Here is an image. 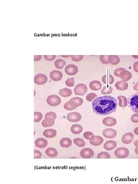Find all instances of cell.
Returning a JSON list of instances; mask_svg holds the SVG:
<instances>
[{"instance_id":"4dcf8cb0","label":"cell","mask_w":138,"mask_h":184,"mask_svg":"<svg viewBox=\"0 0 138 184\" xmlns=\"http://www.w3.org/2000/svg\"><path fill=\"white\" fill-rule=\"evenodd\" d=\"M74 144L79 147H83L85 145V142L84 141L82 138H75L74 140Z\"/></svg>"},{"instance_id":"ab89813d","label":"cell","mask_w":138,"mask_h":184,"mask_svg":"<svg viewBox=\"0 0 138 184\" xmlns=\"http://www.w3.org/2000/svg\"><path fill=\"white\" fill-rule=\"evenodd\" d=\"M94 134L90 132H86L83 133V137L87 140H90L92 137L94 136Z\"/></svg>"},{"instance_id":"f6af8a7d","label":"cell","mask_w":138,"mask_h":184,"mask_svg":"<svg viewBox=\"0 0 138 184\" xmlns=\"http://www.w3.org/2000/svg\"><path fill=\"white\" fill-rule=\"evenodd\" d=\"M45 58L48 61H52L56 58L55 55H45Z\"/></svg>"},{"instance_id":"d4e9b609","label":"cell","mask_w":138,"mask_h":184,"mask_svg":"<svg viewBox=\"0 0 138 184\" xmlns=\"http://www.w3.org/2000/svg\"><path fill=\"white\" fill-rule=\"evenodd\" d=\"M60 144L62 147L68 148L72 145V141L69 138H64L61 140Z\"/></svg>"},{"instance_id":"4fadbf2b","label":"cell","mask_w":138,"mask_h":184,"mask_svg":"<svg viewBox=\"0 0 138 184\" xmlns=\"http://www.w3.org/2000/svg\"><path fill=\"white\" fill-rule=\"evenodd\" d=\"M103 142L104 139L102 137L98 136L92 137L90 140V144L94 146L100 145Z\"/></svg>"},{"instance_id":"d6986e66","label":"cell","mask_w":138,"mask_h":184,"mask_svg":"<svg viewBox=\"0 0 138 184\" xmlns=\"http://www.w3.org/2000/svg\"><path fill=\"white\" fill-rule=\"evenodd\" d=\"M35 145L40 148H44L48 145V142L44 138H39L35 141Z\"/></svg>"},{"instance_id":"f35d334b","label":"cell","mask_w":138,"mask_h":184,"mask_svg":"<svg viewBox=\"0 0 138 184\" xmlns=\"http://www.w3.org/2000/svg\"><path fill=\"white\" fill-rule=\"evenodd\" d=\"M70 100L75 101L78 104L79 106L81 105L83 102V99L79 97H73Z\"/></svg>"},{"instance_id":"681fc988","label":"cell","mask_w":138,"mask_h":184,"mask_svg":"<svg viewBox=\"0 0 138 184\" xmlns=\"http://www.w3.org/2000/svg\"><path fill=\"white\" fill-rule=\"evenodd\" d=\"M134 145L138 148V139L136 140L134 142Z\"/></svg>"},{"instance_id":"ba28073f","label":"cell","mask_w":138,"mask_h":184,"mask_svg":"<svg viewBox=\"0 0 138 184\" xmlns=\"http://www.w3.org/2000/svg\"><path fill=\"white\" fill-rule=\"evenodd\" d=\"M94 151L88 148L83 149L81 151L80 155L84 159H90L94 156Z\"/></svg>"},{"instance_id":"5bb4252c","label":"cell","mask_w":138,"mask_h":184,"mask_svg":"<svg viewBox=\"0 0 138 184\" xmlns=\"http://www.w3.org/2000/svg\"><path fill=\"white\" fill-rule=\"evenodd\" d=\"M120 77L123 82H127L132 78V75L130 72L125 69L120 73Z\"/></svg>"},{"instance_id":"d6a6232c","label":"cell","mask_w":138,"mask_h":184,"mask_svg":"<svg viewBox=\"0 0 138 184\" xmlns=\"http://www.w3.org/2000/svg\"><path fill=\"white\" fill-rule=\"evenodd\" d=\"M34 122L37 123L40 121L43 118V115L41 113L39 112H35L34 113Z\"/></svg>"},{"instance_id":"2e32d148","label":"cell","mask_w":138,"mask_h":184,"mask_svg":"<svg viewBox=\"0 0 138 184\" xmlns=\"http://www.w3.org/2000/svg\"><path fill=\"white\" fill-rule=\"evenodd\" d=\"M79 106L75 101L70 100L64 105V108L68 111H72L76 109Z\"/></svg>"},{"instance_id":"ee69618b","label":"cell","mask_w":138,"mask_h":184,"mask_svg":"<svg viewBox=\"0 0 138 184\" xmlns=\"http://www.w3.org/2000/svg\"><path fill=\"white\" fill-rule=\"evenodd\" d=\"M131 120L132 122L135 123H138V114H135L132 115L131 117Z\"/></svg>"},{"instance_id":"1f68e13d","label":"cell","mask_w":138,"mask_h":184,"mask_svg":"<svg viewBox=\"0 0 138 184\" xmlns=\"http://www.w3.org/2000/svg\"><path fill=\"white\" fill-rule=\"evenodd\" d=\"M113 91V89L111 86H105L104 87L101 93L103 94H109L111 93Z\"/></svg>"},{"instance_id":"6da1fadb","label":"cell","mask_w":138,"mask_h":184,"mask_svg":"<svg viewBox=\"0 0 138 184\" xmlns=\"http://www.w3.org/2000/svg\"><path fill=\"white\" fill-rule=\"evenodd\" d=\"M117 105V99L110 96L98 97L92 103L94 112L101 115H108L115 112Z\"/></svg>"},{"instance_id":"603a6c76","label":"cell","mask_w":138,"mask_h":184,"mask_svg":"<svg viewBox=\"0 0 138 184\" xmlns=\"http://www.w3.org/2000/svg\"><path fill=\"white\" fill-rule=\"evenodd\" d=\"M108 63L110 64L116 65L119 64L120 60L119 58L117 55H110L108 57Z\"/></svg>"},{"instance_id":"ac0fdd59","label":"cell","mask_w":138,"mask_h":184,"mask_svg":"<svg viewBox=\"0 0 138 184\" xmlns=\"http://www.w3.org/2000/svg\"><path fill=\"white\" fill-rule=\"evenodd\" d=\"M89 87L92 91H98L101 89L102 85L98 81H93L90 82Z\"/></svg>"},{"instance_id":"db71d44e","label":"cell","mask_w":138,"mask_h":184,"mask_svg":"<svg viewBox=\"0 0 138 184\" xmlns=\"http://www.w3.org/2000/svg\"><path fill=\"white\" fill-rule=\"evenodd\" d=\"M61 56L63 57H70V55H61Z\"/></svg>"},{"instance_id":"52a82bcc","label":"cell","mask_w":138,"mask_h":184,"mask_svg":"<svg viewBox=\"0 0 138 184\" xmlns=\"http://www.w3.org/2000/svg\"><path fill=\"white\" fill-rule=\"evenodd\" d=\"M81 118V115L79 113L75 112L68 114L67 116L68 120L71 122H77L80 121Z\"/></svg>"},{"instance_id":"7dc6e473","label":"cell","mask_w":138,"mask_h":184,"mask_svg":"<svg viewBox=\"0 0 138 184\" xmlns=\"http://www.w3.org/2000/svg\"><path fill=\"white\" fill-rule=\"evenodd\" d=\"M34 61H39L41 58V55H34Z\"/></svg>"},{"instance_id":"60d3db41","label":"cell","mask_w":138,"mask_h":184,"mask_svg":"<svg viewBox=\"0 0 138 184\" xmlns=\"http://www.w3.org/2000/svg\"><path fill=\"white\" fill-rule=\"evenodd\" d=\"M45 118H47V117H50L56 120V118H57V115H56V113L54 112L51 111L50 112L47 113L45 116Z\"/></svg>"},{"instance_id":"484cf974","label":"cell","mask_w":138,"mask_h":184,"mask_svg":"<svg viewBox=\"0 0 138 184\" xmlns=\"http://www.w3.org/2000/svg\"><path fill=\"white\" fill-rule=\"evenodd\" d=\"M102 80L104 83L110 85L113 83L114 79L112 75H105L102 77Z\"/></svg>"},{"instance_id":"e575fe53","label":"cell","mask_w":138,"mask_h":184,"mask_svg":"<svg viewBox=\"0 0 138 184\" xmlns=\"http://www.w3.org/2000/svg\"><path fill=\"white\" fill-rule=\"evenodd\" d=\"M71 57L72 60L74 62H80L82 60L83 58V55H70Z\"/></svg>"},{"instance_id":"f5cc1de1","label":"cell","mask_w":138,"mask_h":184,"mask_svg":"<svg viewBox=\"0 0 138 184\" xmlns=\"http://www.w3.org/2000/svg\"><path fill=\"white\" fill-rule=\"evenodd\" d=\"M132 56L134 57V58H138V55H132Z\"/></svg>"},{"instance_id":"f1b7e54d","label":"cell","mask_w":138,"mask_h":184,"mask_svg":"<svg viewBox=\"0 0 138 184\" xmlns=\"http://www.w3.org/2000/svg\"><path fill=\"white\" fill-rule=\"evenodd\" d=\"M72 93L71 90L68 88H64L60 90L59 91V95L63 97H68L70 96Z\"/></svg>"},{"instance_id":"74e56055","label":"cell","mask_w":138,"mask_h":184,"mask_svg":"<svg viewBox=\"0 0 138 184\" xmlns=\"http://www.w3.org/2000/svg\"><path fill=\"white\" fill-rule=\"evenodd\" d=\"M97 96V95L95 93H88L86 96V100L89 102H92Z\"/></svg>"},{"instance_id":"277c9868","label":"cell","mask_w":138,"mask_h":184,"mask_svg":"<svg viewBox=\"0 0 138 184\" xmlns=\"http://www.w3.org/2000/svg\"><path fill=\"white\" fill-rule=\"evenodd\" d=\"M61 99L58 96L50 95L47 99L46 102L49 105L52 106H57L61 103Z\"/></svg>"},{"instance_id":"8992f818","label":"cell","mask_w":138,"mask_h":184,"mask_svg":"<svg viewBox=\"0 0 138 184\" xmlns=\"http://www.w3.org/2000/svg\"><path fill=\"white\" fill-rule=\"evenodd\" d=\"M48 78L46 75L43 74H39L35 76L34 78V83L38 85H43L46 84Z\"/></svg>"},{"instance_id":"30bf717a","label":"cell","mask_w":138,"mask_h":184,"mask_svg":"<svg viewBox=\"0 0 138 184\" xmlns=\"http://www.w3.org/2000/svg\"><path fill=\"white\" fill-rule=\"evenodd\" d=\"M50 77V79L54 82H58L62 79L63 74L58 71H53L51 72Z\"/></svg>"},{"instance_id":"44dd1931","label":"cell","mask_w":138,"mask_h":184,"mask_svg":"<svg viewBox=\"0 0 138 184\" xmlns=\"http://www.w3.org/2000/svg\"><path fill=\"white\" fill-rule=\"evenodd\" d=\"M117 89L119 91H124L128 89V82L119 81L117 82L115 85Z\"/></svg>"},{"instance_id":"7bdbcfd3","label":"cell","mask_w":138,"mask_h":184,"mask_svg":"<svg viewBox=\"0 0 138 184\" xmlns=\"http://www.w3.org/2000/svg\"><path fill=\"white\" fill-rule=\"evenodd\" d=\"M42 156L41 153L39 150L34 151V158L40 159Z\"/></svg>"},{"instance_id":"83f0119b","label":"cell","mask_w":138,"mask_h":184,"mask_svg":"<svg viewBox=\"0 0 138 184\" xmlns=\"http://www.w3.org/2000/svg\"><path fill=\"white\" fill-rule=\"evenodd\" d=\"M118 99L119 101V105L120 107L124 108L128 105V100L126 97L123 96H119L118 97Z\"/></svg>"},{"instance_id":"e0dca14e","label":"cell","mask_w":138,"mask_h":184,"mask_svg":"<svg viewBox=\"0 0 138 184\" xmlns=\"http://www.w3.org/2000/svg\"><path fill=\"white\" fill-rule=\"evenodd\" d=\"M117 146V142L114 141L110 140L105 142L104 148L106 150L110 151L115 149Z\"/></svg>"},{"instance_id":"836d02e7","label":"cell","mask_w":138,"mask_h":184,"mask_svg":"<svg viewBox=\"0 0 138 184\" xmlns=\"http://www.w3.org/2000/svg\"><path fill=\"white\" fill-rule=\"evenodd\" d=\"M97 158L98 159H110V156L108 153L101 152L98 154Z\"/></svg>"},{"instance_id":"c3c4849f","label":"cell","mask_w":138,"mask_h":184,"mask_svg":"<svg viewBox=\"0 0 138 184\" xmlns=\"http://www.w3.org/2000/svg\"><path fill=\"white\" fill-rule=\"evenodd\" d=\"M134 89L135 91H138V82H137L135 85L134 86Z\"/></svg>"},{"instance_id":"9c48e42d","label":"cell","mask_w":138,"mask_h":184,"mask_svg":"<svg viewBox=\"0 0 138 184\" xmlns=\"http://www.w3.org/2000/svg\"><path fill=\"white\" fill-rule=\"evenodd\" d=\"M65 71L68 75L74 76L78 72V68L74 64H69L65 68Z\"/></svg>"},{"instance_id":"bcb514c9","label":"cell","mask_w":138,"mask_h":184,"mask_svg":"<svg viewBox=\"0 0 138 184\" xmlns=\"http://www.w3.org/2000/svg\"><path fill=\"white\" fill-rule=\"evenodd\" d=\"M134 71L138 73V62L134 63Z\"/></svg>"},{"instance_id":"5b68a950","label":"cell","mask_w":138,"mask_h":184,"mask_svg":"<svg viewBox=\"0 0 138 184\" xmlns=\"http://www.w3.org/2000/svg\"><path fill=\"white\" fill-rule=\"evenodd\" d=\"M87 86L84 84H79L76 85L74 89L76 95L83 96L86 94L87 92Z\"/></svg>"},{"instance_id":"8d00e7d4","label":"cell","mask_w":138,"mask_h":184,"mask_svg":"<svg viewBox=\"0 0 138 184\" xmlns=\"http://www.w3.org/2000/svg\"><path fill=\"white\" fill-rule=\"evenodd\" d=\"M109 57L108 55H100V61L101 62L104 64H109L108 61V58Z\"/></svg>"},{"instance_id":"ffe728a7","label":"cell","mask_w":138,"mask_h":184,"mask_svg":"<svg viewBox=\"0 0 138 184\" xmlns=\"http://www.w3.org/2000/svg\"><path fill=\"white\" fill-rule=\"evenodd\" d=\"M55 123V120L54 119L47 117L45 118L42 122V125L45 127H52Z\"/></svg>"},{"instance_id":"816d5d0a","label":"cell","mask_w":138,"mask_h":184,"mask_svg":"<svg viewBox=\"0 0 138 184\" xmlns=\"http://www.w3.org/2000/svg\"><path fill=\"white\" fill-rule=\"evenodd\" d=\"M135 153L136 154L138 155V148L137 147H136L135 150Z\"/></svg>"},{"instance_id":"7402d4cb","label":"cell","mask_w":138,"mask_h":184,"mask_svg":"<svg viewBox=\"0 0 138 184\" xmlns=\"http://www.w3.org/2000/svg\"><path fill=\"white\" fill-rule=\"evenodd\" d=\"M57 134V131L55 130L52 129L45 130L43 132L44 136L48 138H54Z\"/></svg>"},{"instance_id":"7a4b0ae2","label":"cell","mask_w":138,"mask_h":184,"mask_svg":"<svg viewBox=\"0 0 138 184\" xmlns=\"http://www.w3.org/2000/svg\"><path fill=\"white\" fill-rule=\"evenodd\" d=\"M128 104L134 113L138 114V92L128 97Z\"/></svg>"},{"instance_id":"cb8c5ba5","label":"cell","mask_w":138,"mask_h":184,"mask_svg":"<svg viewBox=\"0 0 138 184\" xmlns=\"http://www.w3.org/2000/svg\"><path fill=\"white\" fill-rule=\"evenodd\" d=\"M71 132L74 134L77 135L80 134L83 131V128L82 126L79 124H74L70 128Z\"/></svg>"},{"instance_id":"3957f363","label":"cell","mask_w":138,"mask_h":184,"mask_svg":"<svg viewBox=\"0 0 138 184\" xmlns=\"http://www.w3.org/2000/svg\"><path fill=\"white\" fill-rule=\"evenodd\" d=\"M129 151L126 147H121L116 150L114 152V155L119 159L126 158L129 155Z\"/></svg>"},{"instance_id":"b9f144b4","label":"cell","mask_w":138,"mask_h":184,"mask_svg":"<svg viewBox=\"0 0 138 184\" xmlns=\"http://www.w3.org/2000/svg\"><path fill=\"white\" fill-rule=\"evenodd\" d=\"M125 70L124 68H117V69H116L115 71H114V75L116 76L120 77V73L123 70Z\"/></svg>"},{"instance_id":"9a60e30c","label":"cell","mask_w":138,"mask_h":184,"mask_svg":"<svg viewBox=\"0 0 138 184\" xmlns=\"http://www.w3.org/2000/svg\"><path fill=\"white\" fill-rule=\"evenodd\" d=\"M116 119L111 117H108L103 119V123L106 126H112L117 124Z\"/></svg>"},{"instance_id":"7c38bea8","label":"cell","mask_w":138,"mask_h":184,"mask_svg":"<svg viewBox=\"0 0 138 184\" xmlns=\"http://www.w3.org/2000/svg\"><path fill=\"white\" fill-rule=\"evenodd\" d=\"M134 138L133 133L130 132L127 133L123 135L122 138V141L124 144H130L133 141Z\"/></svg>"},{"instance_id":"d590c367","label":"cell","mask_w":138,"mask_h":184,"mask_svg":"<svg viewBox=\"0 0 138 184\" xmlns=\"http://www.w3.org/2000/svg\"><path fill=\"white\" fill-rule=\"evenodd\" d=\"M65 84L68 87H73L74 85V78H71L67 79Z\"/></svg>"},{"instance_id":"8fae6325","label":"cell","mask_w":138,"mask_h":184,"mask_svg":"<svg viewBox=\"0 0 138 184\" xmlns=\"http://www.w3.org/2000/svg\"><path fill=\"white\" fill-rule=\"evenodd\" d=\"M103 135L105 138H112L117 136V132L115 129H106L104 130L103 132Z\"/></svg>"},{"instance_id":"f907efd6","label":"cell","mask_w":138,"mask_h":184,"mask_svg":"<svg viewBox=\"0 0 138 184\" xmlns=\"http://www.w3.org/2000/svg\"><path fill=\"white\" fill-rule=\"evenodd\" d=\"M134 132L136 135H138V127L134 129Z\"/></svg>"},{"instance_id":"f546056e","label":"cell","mask_w":138,"mask_h":184,"mask_svg":"<svg viewBox=\"0 0 138 184\" xmlns=\"http://www.w3.org/2000/svg\"><path fill=\"white\" fill-rule=\"evenodd\" d=\"M66 64V62L62 59H58L55 62V66L58 69H62Z\"/></svg>"},{"instance_id":"4316f807","label":"cell","mask_w":138,"mask_h":184,"mask_svg":"<svg viewBox=\"0 0 138 184\" xmlns=\"http://www.w3.org/2000/svg\"><path fill=\"white\" fill-rule=\"evenodd\" d=\"M45 153L47 156L51 158L56 157L58 155L57 150L54 148L50 147L47 149L45 151Z\"/></svg>"}]
</instances>
